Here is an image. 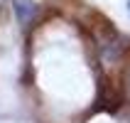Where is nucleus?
I'll return each instance as SVG.
<instances>
[{"label":"nucleus","instance_id":"nucleus-2","mask_svg":"<svg viewBox=\"0 0 130 123\" xmlns=\"http://www.w3.org/2000/svg\"><path fill=\"white\" fill-rule=\"evenodd\" d=\"M125 94H128V99H130V69L125 72Z\"/></svg>","mask_w":130,"mask_h":123},{"label":"nucleus","instance_id":"nucleus-1","mask_svg":"<svg viewBox=\"0 0 130 123\" xmlns=\"http://www.w3.org/2000/svg\"><path fill=\"white\" fill-rule=\"evenodd\" d=\"M101 54H103V59L106 62H116L118 57H120V52H123V44H118V39H113V37H106V39H101Z\"/></svg>","mask_w":130,"mask_h":123}]
</instances>
